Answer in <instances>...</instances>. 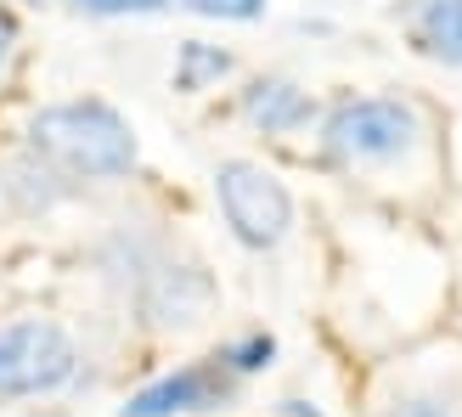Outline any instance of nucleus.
<instances>
[{"instance_id": "39448f33", "label": "nucleus", "mask_w": 462, "mask_h": 417, "mask_svg": "<svg viewBox=\"0 0 462 417\" xmlns=\"http://www.w3.org/2000/svg\"><path fill=\"white\" fill-rule=\"evenodd\" d=\"M243 378H231L220 356L187 361L175 373H158L152 384H142L135 395L119 406V417H203V412H226L237 401Z\"/></svg>"}, {"instance_id": "9b49d317", "label": "nucleus", "mask_w": 462, "mask_h": 417, "mask_svg": "<svg viewBox=\"0 0 462 417\" xmlns=\"http://www.w3.org/2000/svg\"><path fill=\"white\" fill-rule=\"evenodd\" d=\"M220 366L231 378H260V373H271L276 366V333H265V328H243V333H231L226 344H220Z\"/></svg>"}, {"instance_id": "f8f14e48", "label": "nucleus", "mask_w": 462, "mask_h": 417, "mask_svg": "<svg viewBox=\"0 0 462 417\" xmlns=\"http://www.w3.org/2000/svg\"><path fill=\"white\" fill-rule=\"evenodd\" d=\"M175 6L192 17H215V23H260L265 17V0H175Z\"/></svg>"}, {"instance_id": "9d476101", "label": "nucleus", "mask_w": 462, "mask_h": 417, "mask_svg": "<svg viewBox=\"0 0 462 417\" xmlns=\"http://www.w3.org/2000/svg\"><path fill=\"white\" fill-rule=\"evenodd\" d=\"M231 68H237V57L231 51H220V45H209V40H180V51H175V90H209V85H220Z\"/></svg>"}, {"instance_id": "2eb2a0df", "label": "nucleus", "mask_w": 462, "mask_h": 417, "mask_svg": "<svg viewBox=\"0 0 462 417\" xmlns=\"http://www.w3.org/2000/svg\"><path fill=\"white\" fill-rule=\"evenodd\" d=\"M12 51H17V17H12V6H0V74H6Z\"/></svg>"}, {"instance_id": "20e7f679", "label": "nucleus", "mask_w": 462, "mask_h": 417, "mask_svg": "<svg viewBox=\"0 0 462 417\" xmlns=\"http://www.w3.org/2000/svg\"><path fill=\"white\" fill-rule=\"evenodd\" d=\"M215 203L226 231L248 254H276L293 231V192L282 175L254 164V158H220L215 164Z\"/></svg>"}, {"instance_id": "4468645a", "label": "nucleus", "mask_w": 462, "mask_h": 417, "mask_svg": "<svg viewBox=\"0 0 462 417\" xmlns=\"http://www.w3.org/2000/svg\"><path fill=\"white\" fill-rule=\"evenodd\" d=\"M378 417H457V412H451V401H440V395H395Z\"/></svg>"}, {"instance_id": "0eeeda50", "label": "nucleus", "mask_w": 462, "mask_h": 417, "mask_svg": "<svg viewBox=\"0 0 462 417\" xmlns=\"http://www.w3.org/2000/svg\"><path fill=\"white\" fill-rule=\"evenodd\" d=\"M237 113L260 130V135H299V130H310L316 125V97L305 85H293L282 74H260V79H248L243 85V102Z\"/></svg>"}, {"instance_id": "7ed1b4c3", "label": "nucleus", "mask_w": 462, "mask_h": 417, "mask_svg": "<svg viewBox=\"0 0 462 417\" xmlns=\"http://www.w3.org/2000/svg\"><path fill=\"white\" fill-rule=\"evenodd\" d=\"M79 344L57 316L0 321V401H45L79 384Z\"/></svg>"}, {"instance_id": "ddd939ff", "label": "nucleus", "mask_w": 462, "mask_h": 417, "mask_svg": "<svg viewBox=\"0 0 462 417\" xmlns=\"http://www.w3.org/2000/svg\"><path fill=\"white\" fill-rule=\"evenodd\" d=\"M170 6L175 0H74V12H85V17H158Z\"/></svg>"}, {"instance_id": "423d86ee", "label": "nucleus", "mask_w": 462, "mask_h": 417, "mask_svg": "<svg viewBox=\"0 0 462 417\" xmlns=\"http://www.w3.org/2000/svg\"><path fill=\"white\" fill-rule=\"evenodd\" d=\"M135 310H142V321L158 333L192 328V321H203L215 310V276L198 260H158L142 283H135Z\"/></svg>"}, {"instance_id": "dca6fc26", "label": "nucleus", "mask_w": 462, "mask_h": 417, "mask_svg": "<svg viewBox=\"0 0 462 417\" xmlns=\"http://www.w3.org/2000/svg\"><path fill=\"white\" fill-rule=\"evenodd\" d=\"M276 412H282V417H328V412H321L316 401H299V395H288V401H276Z\"/></svg>"}, {"instance_id": "f3484780", "label": "nucleus", "mask_w": 462, "mask_h": 417, "mask_svg": "<svg viewBox=\"0 0 462 417\" xmlns=\"http://www.w3.org/2000/svg\"><path fill=\"white\" fill-rule=\"evenodd\" d=\"M23 6H57V0H23Z\"/></svg>"}, {"instance_id": "1a4fd4ad", "label": "nucleus", "mask_w": 462, "mask_h": 417, "mask_svg": "<svg viewBox=\"0 0 462 417\" xmlns=\"http://www.w3.org/2000/svg\"><path fill=\"white\" fill-rule=\"evenodd\" d=\"M0 192H6V203L17 208V215H51V208L68 198V181L45 164V158L23 153L17 164L6 170V181H0Z\"/></svg>"}, {"instance_id": "f03ea898", "label": "nucleus", "mask_w": 462, "mask_h": 417, "mask_svg": "<svg viewBox=\"0 0 462 417\" xmlns=\"http://www.w3.org/2000/svg\"><path fill=\"white\" fill-rule=\"evenodd\" d=\"M423 107L406 97H344L321 119V153L344 170H389L423 147Z\"/></svg>"}, {"instance_id": "f257e3e1", "label": "nucleus", "mask_w": 462, "mask_h": 417, "mask_svg": "<svg viewBox=\"0 0 462 417\" xmlns=\"http://www.w3.org/2000/svg\"><path fill=\"white\" fill-rule=\"evenodd\" d=\"M23 135H29V153L45 158L62 181H125L142 164L135 125L102 97L45 102Z\"/></svg>"}, {"instance_id": "6e6552de", "label": "nucleus", "mask_w": 462, "mask_h": 417, "mask_svg": "<svg viewBox=\"0 0 462 417\" xmlns=\"http://www.w3.org/2000/svg\"><path fill=\"white\" fill-rule=\"evenodd\" d=\"M406 29L418 51H429L446 68H462V0H418L406 12Z\"/></svg>"}]
</instances>
